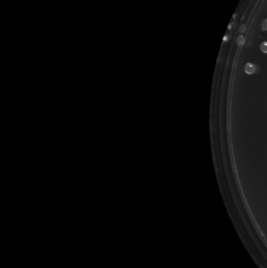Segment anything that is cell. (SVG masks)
<instances>
[{"instance_id": "1", "label": "cell", "mask_w": 267, "mask_h": 268, "mask_svg": "<svg viewBox=\"0 0 267 268\" xmlns=\"http://www.w3.org/2000/svg\"><path fill=\"white\" fill-rule=\"evenodd\" d=\"M255 70H256L255 65V64H252V63H247L245 67V73H247L248 75L254 74V73L255 72Z\"/></svg>"}, {"instance_id": "2", "label": "cell", "mask_w": 267, "mask_h": 268, "mask_svg": "<svg viewBox=\"0 0 267 268\" xmlns=\"http://www.w3.org/2000/svg\"><path fill=\"white\" fill-rule=\"evenodd\" d=\"M260 50L262 53H267V42H263V43L260 45Z\"/></svg>"}, {"instance_id": "3", "label": "cell", "mask_w": 267, "mask_h": 268, "mask_svg": "<svg viewBox=\"0 0 267 268\" xmlns=\"http://www.w3.org/2000/svg\"><path fill=\"white\" fill-rule=\"evenodd\" d=\"M245 43V38L241 36V35H240L238 36V38H237V43L238 45H243Z\"/></svg>"}, {"instance_id": "4", "label": "cell", "mask_w": 267, "mask_h": 268, "mask_svg": "<svg viewBox=\"0 0 267 268\" xmlns=\"http://www.w3.org/2000/svg\"><path fill=\"white\" fill-rule=\"evenodd\" d=\"M262 29L265 31H267V20H265L262 23Z\"/></svg>"}, {"instance_id": "5", "label": "cell", "mask_w": 267, "mask_h": 268, "mask_svg": "<svg viewBox=\"0 0 267 268\" xmlns=\"http://www.w3.org/2000/svg\"><path fill=\"white\" fill-rule=\"evenodd\" d=\"M245 31V25L242 24L240 27V32H244Z\"/></svg>"}]
</instances>
